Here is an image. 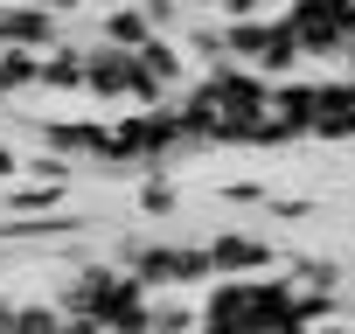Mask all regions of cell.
I'll return each mask as SVG.
<instances>
[{"label":"cell","instance_id":"obj_1","mask_svg":"<svg viewBox=\"0 0 355 334\" xmlns=\"http://www.w3.org/2000/svg\"><path fill=\"white\" fill-rule=\"evenodd\" d=\"M56 35L49 8H0V49H42Z\"/></svg>","mask_w":355,"mask_h":334},{"label":"cell","instance_id":"obj_2","mask_svg":"<svg viewBox=\"0 0 355 334\" xmlns=\"http://www.w3.org/2000/svg\"><path fill=\"white\" fill-rule=\"evenodd\" d=\"M105 35H112V42H139V35H146V21H139V15H112V21H105Z\"/></svg>","mask_w":355,"mask_h":334},{"label":"cell","instance_id":"obj_3","mask_svg":"<svg viewBox=\"0 0 355 334\" xmlns=\"http://www.w3.org/2000/svg\"><path fill=\"white\" fill-rule=\"evenodd\" d=\"M56 188H63V182H56ZM56 188H21V195H15V209H42V202H56Z\"/></svg>","mask_w":355,"mask_h":334},{"label":"cell","instance_id":"obj_4","mask_svg":"<svg viewBox=\"0 0 355 334\" xmlns=\"http://www.w3.org/2000/svg\"><path fill=\"white\" fill-rule=\"evenodd\" d=\"M49 8H77V0H49Z\"/></svg>","mask_w":355,"mask_h":334}]
</instances>
